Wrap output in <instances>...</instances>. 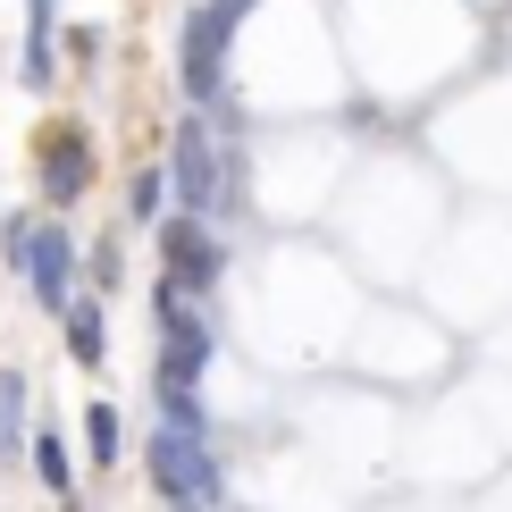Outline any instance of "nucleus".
Wrapping results in <instances>:
<instances>
[{"label": "nucleus", "mask_w": 512, "mask_h": 512, "mask_svg": "<svg viewBox=\"0 0 512 512\" xmlns=\"http://www.w3.org/2000/svg\"><path fill=\"white\" fill-rule=\"evenodd\" d=\"M152 487L168 504H219V454H210V437L160 429L152 437Z\"/></svg>", "instance_id": "1"}, {"label": "nucleus", "mask_w": 512, "mask_h": 512, "mask_svg": "<svg viewBox=\"0 0 512 512\" xmlns=\"http://www.w3.org/2000/svg\"><path fill=\"white\" fill-rule=\"evenodd\" d=\"M236 26H244V17L227 9V0H210V9L185 17V59H177V76H185V93H194L202 110L227 93V42H236Z\"/></svg>", "instance_id": "2"}, {"label": "nucleus", "mask_w": 512, "mask_h": 512, "mask_svg": "<svg viewBox=\"0 0 512 512\" xmlns=\"http://www.w3.org/2000/svg\"><path fill=\"white\" fill-rule=\"evenodd\" d=\"M160 269L177 277L185 294H210L227 277V244L202 227V210H177V219H160Z\"/></svg>", "instance_id": "3"}, {"label": "nucleus", "mask_w": 512, "mask_h": 512, "mask_svg": "<svg viewBox=\"0 0 512 512\" xmlns=\"http://www.w3.org/2000/svg\"><path fill=\"white\" fill-rule=\"evenodd\" d=\"M168 177H177V202L185 210L236 202V185H227V168H219V143H210V118H185L177 126V160H168Z\"/></svg>", "instance_id": "4"}, {"label": "nucleus", "mask_w": 512, "mask_h": 512, "mask_svg": "<svg viewBox=\"0 0 512 512\" xmlns=\"http://www.w3.org/2000/svg\"><path fill=\"white\" fill-rule=\"evenodd\" d=\"M17 277L34 286L42 311H68V286H76V236H68L59 219H34V244H26V261H17Z\"/></svg>", "instance_id": "5"}, {"label": "nucleus", "mask_w": 512, "mask_h": 512, "mask_svg": "<svg viewBox=\"0 0 512 512\" xmlns=\"http://www.w3.org/2000/svg\"><path fill=\"white\" fill-rule=\"evenodd\" d=\"M84 185H93V135L84 126H51L42 135V194L68 210V202H84Z\"/></svg>", "instance_id": "6"}, {"label": "nucleus", "mask_w": 512, "mask_h": 512, "mask_svg": "<svg viewBox=\"0 0 512 512\" xmlns=\"http://www.w3.org/2000/svg\"><path fill=\"white\" fill-rule=\"evenodd\" d=\"M152 336H160V378L152 387H194L210 370V353H219V328H210L202 311H185L177 328H152Z\"/></svg>", "instance_id": "7"}, {"label": "nucleus", "mask_w": 512, "mask_h": 512, "mask_svg": "<svg viewBox=\"0 0 512 512\" xmlns=\"http://www.w3.org/2000/svg\"><path fill=\"white\" fill-rule=\"evenodd\" d=\"M51 51H59V17H51V0H34V26H26V84H34V93L59 76Z\"/></svg>", "instance_id": "8"}, {"label": "nucleus", "mask_w": 512, "mask_h": 512, "mask_svg": "<svg viewBox=\"0 0 512 512\" xmlns=\"http://www.w3.org/2000/svg\"><path fill=\"white\" fill-rule=\"evenodd\" d=\"M26 454V370H0V462Z\"/></svg>", "instance_id": "9"}, {"label": "nucleus", "mask_w": 512, "mask_h": 512, "mask_svg": "<svg viewBox=\"0 0 512 512\" xmlns=\"http://www.w3.org/2000/svg\"><path fill=\"white\" fill-rule=\"evenodd\" d=\"M68 353L84 370H101V353H110V328H101V303H68Z\"/></svg>", "instance_id": "10"}, {"label": "nucleus", "mask_w": 512, "mask_h": 512, "mask_svg": "<svg viewBox=\"0 0 512 512\" xmlns=\"http://www.w3.org/2000/svg\"><path fill=\"white\" fill-rule=\"evenodd\" d=\"M34 479L51 487V496H76V454L59 445V429H42V437H34Z\"/></svg>", "instance_id": "11"}, {"label": "nucleus", "mask_w": 512, "mask_h": 512, "mask_svg": "<svg viewBox=\"0 0 512 512\" xmlns=\"http://www.w3.org/2000/svg\"><path fill=\"white\" fill-rule=\"evenodd\" d=\"M118 412H110V403H84V454H93V471H110V462H118Z\"/></svg>", "instance_id": "12"}, {"label": "nucleus", "mask_w": 512, "mask_h": 512, "mask_svg": "<svg viewBox=\"0 0 512 512\" xmlns=\"http://www.w3.org/2000/svg\"><path fill=\"white\" fill-rule=\"evenodd\" d=\"M160 395V429H194V437H210V420H202V395L194 387H152Z\"/></svg>", "instance_id": "13"}, {"label": "nucleus", "mask_w": 512, "mask_h": 512, "mask_svg": "<svg viewBox=\"0 0 512 512\" xmlns=\"http://www.w3.org/2000/svg\"><path fill=\"white\" fill-rule=\"evenodd\" d=\"M168 185H177V177H168V168H143V177H135V194H126V210H135V219H160Z\"/></svg>", "instance_id": "14"}, {"label": "nucleus", "mask_w": 512, "mask_h": 512, "mask_svg": "<svg viewBox=\"0 0 512 512\" xmlns=\"http://www.w3.org/2000/svg\"><path fill=\"white\" fill-rule=\"evenodd\" d=\"M26 244H34V219H26V210H17V219H0V252H9V269L26 261Z\"/></svg>", "instance_id": "15"}]
</instances>
